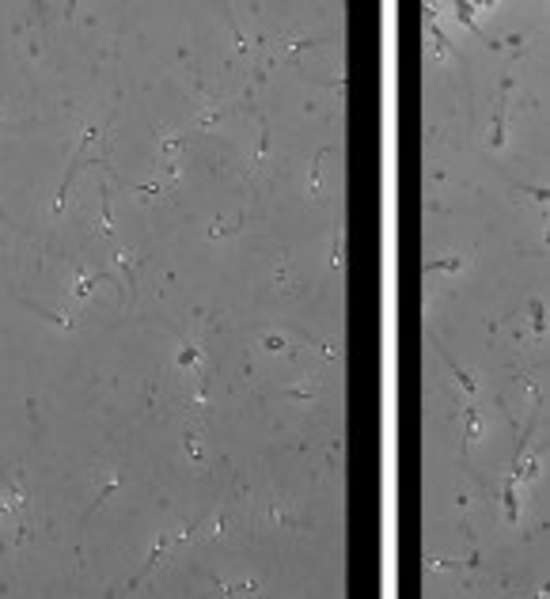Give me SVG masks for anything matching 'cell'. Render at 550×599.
Returning a JSON list of instances; mask_svg holds the SVG:
<instances>
[{"instance_id":"4","label":"cell","mask_w":550,"mask_h":599,"mask_svg":"<svg viewBox=\"0 0 550 599\" xmlns=\"http://www.w3.org/2000/svg\"><path fill=\"white\" fill-rule=\"evenodd\" d=\"M103 281H114L118 289H122V281H118V273H114V270L88 273L83 266H76V289H73V304H80V300H88V296L95 292V285H103Z\"/></svg>"},{"instance_id":"10","label":"cell","mask_w":550,"mask_h":599,"mask_svg":"<svg viewBox=\"0 0 550 599\" xmlns=\"http://www.w3.org/2000/svg\"><path fill=\"white\" fill-rule=\"evenodd\" d=\"M437 349H440V345H437ZM440 357H444V364L452 368V376H456V383H459V391L463 394H467V399H474V394H478V383H474V376L467 372V368H459L456 361H452V357L444 353V349H440Z\"/></svg>"},{"instance_id":"15","label":"cell","mask_w":550,"mask_h":599,"mask_svg":"<svg viewBox=\"0 0 550 599\" xmlns=\"http://www.w3.org/2000/svg\"><path fill=\"white\" fill-rule=\"evenodd\" d=\"M448 11L456 16L459 27H467L471 34H482V27H478V16H474V4H463V0H459V4H448Z\"/></svg>"},{"instance_id":"18","label":"cell","mask_w":550,"mask_h":599,"mask_svg":"<svg viewBox=\"0 0 550 599\" xmlns=\"http://www.w3.org/2000/svg\"><path fill=\"white\" fill-rule=\"evenodd\" d=\"M114 489H122V474H111V478H106V482L99 486V493H95V497H91V505H88V512H83V520H88V516H91V512H99V505H103V501H106V497H111V493H114Z\"/></svg>"},{"instance_id":"1","label":"cell","mask_w":550,"mask_h":599,"mask_svg":"<svg viewBox=\"0 0 550 599\" xmlns=\"http://www.w3.org/2000/svg\"><path fill=\"white\" fill-rule=\"evenodd\" d=\"M190 535H194V523H190V527H183V531H178V535H160V538H156V546H152V554L145 558V565H141V569L133 573V580H129V584H126V592H133V588H137V584H141V580H145V577H148V573H152V565H156V561H160V558L167 554V550H171L175 543H186V538H190Z\"/></svg>"},{"instance_id":"24","label":"cell","mask_w":550,"mask_h":599,"mask_svg":"<svg viewBox=\"0 0 550 599\" xmlns=\"http://www.w3.org/2000/svg\"><path fill=\"white\" fill-rule=\"evenodd\" d=\"M262 353H289V338L285 334H262Z\"/></svg>"},{"instance_id":"32","label":"cell","mask_w":550,"mask_h":599,"mask_svg":"<svg viewBox=\"0 0 550 599\" xmlns=\"http://www.w3.org/2000/svg\"><path fill=\"white\" fill-rule=\"evenodd\" d=\"M4 512H8V501H0V516H4Z\"/></svg>"},{"instance_id":"6","label":"cell","mask_w":550,"mask_h":599,"mask_svg":"<svg viewBox=\"0 0 550 599\" xmlns=\"http://www.w3.org/2000/svg\"><path fill=\"white\" fill-rule=\"evenodd\" d=\"M235 106H243V99H235V103H224V106H209V111H201V114H198V129H201V133H209V129H217V126L224 122V118H228V114L235 111Z\"/></svg>"},{"instance_id":"21","label":"cell","mask_w":550,"mask_h":599,"mask_svg":"<svg viewBox=\"0 0 550 599\" xmlns=\"http://www.w3.org/2000/svg\"><path fill=\"white\" fill-rule=\"evenodd\" d=\"M266 516H270V523H281V527H300V523H304L300 516L285 512V508L277 505V501H270V505H266Z\"/></svg>"},{"instance_id":"31","label":"cell","mask_w":550,"mask_h":599,"mask_svg":"<svg viewBox=\"0 0 550 599\" xmlns=\"http://www.w3.org/2000/svg\"><path fill=\"white\" fill-rule=\"evenodd\" d=\"M273 281H277V285H285V281H289V270H285V266H277V270H273Z\"/></svg>"},{"instance_id":"25","label":"cell","mask_w":550,"mask_h":599,"mask_svg":"<svg viewBox=\"0 0 550 599\" xmlns=\"http://www.w3.org/2000/svg\"><path fill=\"white\" fill-rule=\"evenodd\" d=\"M220 592H224V595H255L258 584H255V580H224Z\"/></svg>"},{"instance_id":"26","label":"cell","mask_w":550,"mask_h":599,"mask_svg":"<svg viewBox=\"0 0 550 599\" xmlns=\"http://www.w3.org/2000/svg\"><path fill=\"white\" fill-rule=\"evenodd\" d=\"M270 155V118L258 114V160H266Z\"/></svg>"},{"instance_id":"19","label":"cell","mask_w":550,"mask_h":599,"mask_svg":"<svg viewBox=\"0 0 550 599\" xmlns=\"http://www.w3.org/2000/svg\"><path fill=\"white\" fill-rule=\"evenodd\" d=\"M118 266L126 273V285H129V304L137 300V270H133V255L129 250H118Z\"/></svg>"},{"instance_id":"23","label":"cell","mask_w":550,"mask_h":599,"mask_svg":"<svg viewBox=\"0 0 550 599\" xmlns=\"http://www.w3.org/2000/svg\"><path fill=\"white\" fill-rule=\"evenodd\" d=\"M315 46H322V39H296V42L289 46V50L281 53V61H289V65H292V61H296V57H300L304 50H315Z\"/></svg>"},{"instance_id":"33","label":"cell","mask_w":550,"mask_h":599,"mask_svg":"<svg viewBox=\"0 0 550 599\" xmlns=\"http://www.w3.org/2000/svg\"><path fill=\"white\" fill-rule=\"evenodd\" d=\"M0 118H4V111H0Z\"/></svg>"},{"instance_id":"14","label":"cell","mask_w":550,"mask_h":599,"mask_svg":"<svg viewBox=\"0 0 550 599\" xmlns=\"http://www.w3.org/2000/svg\"><path fill=\"white\" fill-rule=\"evenodd\" d=\"M99 201H103V220H99V235H106V239H114L118 232H114V209H111V186H99Z\"/></svg>"},{"instance_id":"13","label":"cell","mask_w":550,"mask_h":599,"mask_svg":"<svg viewBox=\"0 0 550 599\" xmlns=\"http://www.w3.org/2000/svg\"><path fill=\"white\" fill-rule=\"evenodd\" d=\"M175 364L183 368V372H194V368H201V349H198L194 342H183L175 349Z\"/></svg>"},{"instance_id":"17","label":"cell","mask_w":550,"mask_h":599,"mask_svg":"<svg viewBox=\"0 0 550 599\" xmlns=\"http://www.w3.org/2000/svg\"><path fill=\"white\" fill-rule=\"evenodd\" d=\"M528 315H531V338H546V307L543 300H528Z\"/></svg>"},{"instance_id":"9","label":"cell","mask_w":550,"mask_h":599,"mask_svg":"<svg viewBox=\"0 0 550 599\" xmlns=\"http://www.w3.org/2000/svg\"><path fill=\"white\" fill-rule=\"evenodd\" d=\"M111 178H118V175H111ZM118 183H122V178H118ZM122 186L141 201V205H152V201L160 198V190H163V183H122Z\"/></svg>"},{"instance_id":"27","label":"cell","mask_w":550,"mask_h":599,"mask_svg":"<svg viewBox=\"0 0 550 599\" xmlns=\"http://www.w3.org/2000/svg\"><path fill=\"white\" fill-rule=\"evenodd\" d=\"M178 148H183V137H163V140H160V155H163V163H167V160H175V152H178Z\"/></svg>"},{"instance_id":"3","label":"cell","mask_w":550,"mask_h":599,"mask_svg":"<svg viewBox=\"0 0 550 599\" xmlns=\"http://www.w3.org/2000/svg\"><path fill=\"white\" fill-rule=\"evenodd\" d=\"M509 88H512V80L505 76L501 80V91H497V106H494V118H489V148L494 152H501L505 148V99H509Z\"/></svg>"},{"instance_id":"16","label":"cell","mask_w":550,"mask_h":599,"mask_svg":"<svg viewBox=\"0 0 550 599\" xmlns=\"http://www.w3.org/2000/svg\"><path fill=\"white\" fill-rule=\"evenodd\" d=\"M467 266V258L463 255H448V258H429L425 262V273H459Z\"/></svg>"},{"instance_id":"29","label":"cell","mask_w":550,"mask_h":599,"mask_svg":"<svg viewBox=\"0 0 550 599\" xmlns=\"http://www.w3.org/2000/svg\"><path fill=\"white\" fill-rule=\"evenodd\" d=\"M232 34H235V50H239V57H243V61H247V57H250V46H247V39H243V27H239L235 19H232Z\"/></svg>"},{"instance_id":"20","label":"cell","mask_w":550,"mask_h":599,"mask_svg":"<svg viewBox=\"0 0 550 599\" xmlns=\"http://www.w3.org/2000/svg\"><path fill=\"white\" fill-rule=\"evenodd\" d=\"M178 444H183V455H186L190 463H198V466L205 463V451H201V444H198V433H194V429H186Z\"/></svg>"},{"instance_id":"12","label":"cell","mask_w":550,"mask_h":599,"mask_svg":"<svg viewBox=\"0 0 550 599\" xmlns=\"http://www.w3.org/2000/svg\"><path fill=\"white\" fill-rule=\"evenodd\" d=\"M285 399H296V402H312L319 399V379H300V383H289V387L281 391Z\"/></svg>"},{"instance_id":"30","label":"cell","mask_w":550,"mask_h":599,"mask_svg":"<svg viewBox=\"0 0 550 599\" xmlns=\"http://www.w3.org/2000/svg\"><path fill=\"white\" fill-rule=\"evenodd\" d=\"M327 266H330V270H342V235H334V247H330V255H327Z\"/></svg>"},{"instance_id":"28","label":"cell","mask_w":550,"mask_h":599,"mask_svg":"<svg viewBox=\"0 0 550 599\" xmlns=\"http://www.w3.org/2000/svg\"><path fill=\"white\" fill-rule=\"evenodd\" d=\"M516 190H520V194H528L539 209L546 205V186H524V183H516Z\"/></svg>"},{"instance_id":"2","label":"cell","mask_w":550,"mask_h":599,"mask_svg":"<svg viewBox=\"0 0 550 599\" xmlns=\"http://www.w3.org/2000/svg\"><path fill=\"white\" fill-rule=\"evenodd\" d=\"M425 31H429V39H433V61H448V57L456 53V42H452L444 34V27L437 23V4L425 8Z\"/></svg>"},{"instance_id":"11","label":"cell","mask_w":550,"mask_h":599,"mask_svg":"<svg viewBox=\"0 0 550 599\" xmlns=\"http://www.w3.org/2000/svg\"><path fill=\"white\" fill-rule=\"evenodd\" d=\"M482 433V417H478V410L467 402L463 406V451H467L471 444H474V436Z\"/></svg>"},{"instance_id":"8","label":"cell","mask_w":550,"mask_h":599,"mask_svg":"<svg viewBox=\"0 0 550 599\" xmlns=\"http://www.w3.org/2000/svg\"><path fill=\"white\" fill-rule=\"evenodd\" d=\"M27 311H34L39 319H46V322H54L57 330H76V322L68 319V315H61V311H50V307H42V304H34V300H19Z\"/></svg>"},{"instance_id":"7","label":"cell","mask_w":550,"mask_h":599,"mask_svg":"<svg viewBox=\"0 0 550 599\" xmlns=\"http://www.w3.org/2000/svg\"><path fill=\"white\" fill-rule=\"evenodd\" d=\"M243 232V217H235V220H224V217H213L209 224H205V239H232V235H239Z\"/></svg>"},{"instance_id":"5","label":"cell","mask_w":550,"mask_h":599,"mask_svg":"<svg viewBox=\"0 0 550 599\" xmlns=\"http://www.w3.org/2000/svg\"><path fill=\"white\" fill-rule=\"evenodd\" d=\"M520 482H512V478L505 474L501 478V516H505V523H520V493H516Z\"/></svg>"},{"instance_id":"22","label":"cell","mask_w":550,"mask_h":599,"mask_svg":"<svg viewBox=\"0 0 550 599\" xmlns=\"http://www.w3.org/2000/svg\"><path fill=\"white\" fill-rule=\"evenodd\" d=\"M327 152H330V145H322L312 155V167H307V186H312V190H319V183H322V160H327Z\"/></svg>"}]
</instances>
